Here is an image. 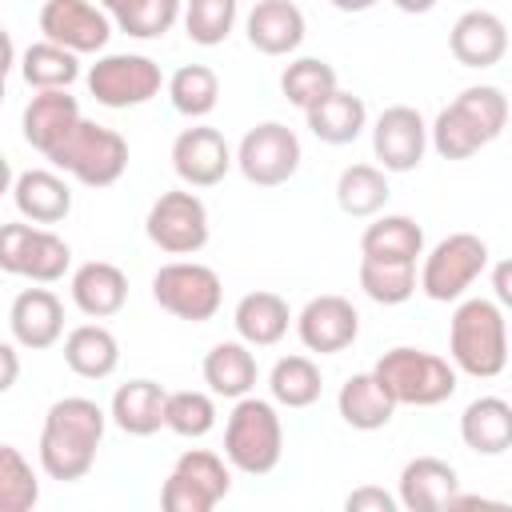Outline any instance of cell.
Listing matches in <instances>:
<instances>
[{
    "label": "cell",
    "instance_id": "1f68e13d",
    "mask_svg": "<svg viewBox=\"0 0 512 512\" xmlns=\"http://www.w3.org/2000/svg\"><path fill=\"white\" fill-rule=\"evenodd\" d=\"M388 176L380 164H348L336 180V204L344 216H376L388 204Z\"/></svg>",
    "mask_w": 512,
    "mask_h": 512
},
{
    "label": "cell",
    "instance_id": "52a82bcc",
    "mask_svg": "<svg viewBox=\"0 0 512 512\" xmlns=\"http://www.w3.org/2000/svg\"><path fill=\"white\" fill-rule=\"evenodd\" d=\"M152 300L176 316V320H192L204 324L220 312L224 304V284L216 276V268L196 264V260H172L152 276Z\"/></svg>",
    "mask_w": 512,
    "mask_h": 512
},
{
    "label": "cell",
    "instance_id": "83f0119b",
    "mask_svg": "<svg viewBox=\"0 0 512 512\" xmlns=\"http://www.w3.org/2000/svg\"><path fill=\"white\" fill-rule=\"evenodd\" d=\"M64 364L84 380H104L120 364V344L104 324H80L64 336Z\"/></svg>",
    "mask_w": 512,
    "mask_h": 512
},
{
    "label": "cell",
    "instance_id": "ee69618b",
    "mask_svg": "<svg viewBox=\"0 0 512 512\" xmlns=\"http://www.w3.org/2000/svg\"><path fill=\"white\" fill-rule=\"evenodd\" d=\"M160 504L168 508V512H212L216 504L192 484V480H184L180 472H168V480H164V488H160Z\"/></svg>",
    "mask_w": 512,
    "mask_h": 512
},
{
    "label": "cell",
    "instance_id": "277c9868",
    "mask_svg": "<svg viewBox=\"0 0 512 512\" xmlns=\"http://www.w3.org/2000/svg\"><path fill=\"white\" fill-rule=\"evenodd\" d=\"M376 384L392 396V404H412V408H436L456 392V368L424 348H388L376 368Z\"/></svg>",
    "mask_w": 512,
    "mask_h": 512
},
{
    "label": "cell",
    "instance_id": "4fadbf2b",
    "mask_svg": "<svg viewBox=\"0 0 512 512\" xmlns=\"http://www.w3.org/2000/svg\"><path fill=\"white\" fill-rule=\"evenodd\" d=\"M296 336L308 352L336 356V352L352 348V340L360 336V312L352 308V300H344L336 292L312 296L296 316Z\"/></svg>",
    "mask_w": 512,
    "mask_h": 512
},
{
    "label": "cell",
    "instance_id": "5bb4252c",
    "mask_svg": "<svg viewBox=\"0 0 512 512\" xmlns=\"http://www.w3.org/2000/svg\"><path fill=\"white\" fill-rule=\"evenodd\" d=\"M172 168L188 188H212L232 172V148L224 132L192 124L172 140Z\"/></svg>",
    "mask_w": 512,
    "mask_h": 512
},
{
    "label": "cell",
    "instance_id": "8d00e7d4",
    "mask_svg": "<svg viewBox=\"0 0 512 512\" xmlns=\"http://www.w3.org/2000/svg\"><path fill=\"white\" fill-rule=\"evenodd\" d=\"M360 288L376 304H404L416 292V264L360 256Z\"/></svg>",
    "mask_w": 512,
    "mask_h": 512
},
{
    "label": "cell",
    "instance_id": "9a60e30c",
    "mask_svg": "<svg viewBox=\"0 0 512 512\" xmlns=\"http://www.w3.org/2000/svg\"><path fill=\"white\" fill-rule=\"evenodd\" d=\"M12 340L28 352H44L64 336V304L48 288H24L8 308Z\"/></svg>",
    "mask_w": 512,
    "mask_h": 512
},
{
    "label": "cell",
    "instance_id": "ab89813d",
    "mask_svg": "<svg viewBox=\"0 0 512 512\" xmlns=\"http://www.w3.org/2000/svg\"><path fill=\"white\" fill-rule=\"evenodd\" d=\"M164 428L176 432V436H184V440L208 436L216 428V404H212V396L208 392H192V388L168 392V400H164Z\"/></svg>",
    "mask_w": 512,
    "mask_h": 512
},
{
    "label": "cell",
    "instance_id": "7dc6e473",
    "mask_svg": "<svg viewBox=\"0 0 512 512\" xmlns=\"http://www.w3.org/2000/svg\"><path fill=\"white\" fill-rule=\"evenodd\" d=\"M16 380H20V352H16V344L0 340V396H4Z\"/></svg>",
    "mask_w": 512,
    "mask_h": 512
},
{
    "label": "cell",
    "instance_id": "484cf974",
    "mask_svg": "<svg viewBox=\"0 0 512 512\" xmlns=\"http://www.w3.org/2000/svg\"><path fill=\"white\" fill-rule=\"evenodd\" d=\"M336 408H340V420L356 432H376V428H388L392 416H396V404L392 396L376 384L372 372H356L340 384V396H336Z\"/></svg>",
    "mask_w": 512,
    "mask_h": 512
},
{
    "label": "cell",
    "instance_id": "5b68a950",
    "mask_svg": "<svg viewBox=\"0 0 512 512\" xmlns=\"http://www.w3.org/2000/svg\"><path fill=\"white\" fill-rule=\"evenodd\" d=\"M48 160L72 180H80L84 188H108L128 168V140L116 128H104L80 116V124L52 148Z\"/></svg>",
    "mask_w": 512,
    "mask_h": 512
},
{
    "label": "cell",
    "instance_id": "f546056e",
    "mask_svg": "<svg viewBox=\"0 0 512 512\" xmlns=\"http://www.w3.org/2000/svg\"><path fill=\"white\" fill-rule=\"evenodd\" d=\"M428 140H432V148H436L444 160H468V156H476L484 144H492V136L484 132V124H480L460 100H452L448 108H440V116H436L432 128H428Z\"/></svg>",
    "mask_w": 512,
    "mask_h": 512
},
{
    "label": "cell",
    "instance_id": "f907efd6",
    "mask_svg": "<svg viewBox=\"0 0 512 512\" xmlns=\"http://www.w3.org/2000/svg\"><path fill=\"white\" fill-rule=\"evenodd\" d=\"M400 12H408V16H420V12H432L440 0H392Z\"/></svg>",
    "mask_w": 512,
    "mask_h": 512
},
{
    "label": "cell",
    "instance_id": "816d5d0a",
    "mask_svg": "<svg viewBox=\"0 0 512 512\" xmlns=\"http://www.w3.org/2000/svg\"><path fill=\"white\" fill-rule=\"evenodd\" d=\"M12 180H16V172H12L8 156L0 152V196H8V192H12Z\"/></svg>",
    "mask_w": 512,
    "mask_h": 512
},
{
    "label": "cell",
    "instance_id": "9c48e42d",
    "mask_svg": "<svg viewBox=\"0 0 512 512\" xmlns=\"http://www.w3.org/2000/svg\"><path fill=\"white\" fill-rule=\"evenodd\" d=\"M300 156H304L300 152V136L288 124H280V120H264V124H256V128L244 132L232 164L240 168V176L248 184H256V188H280V184H288L296 176Z\"/></svg>",
    "mask_w": 512,
    "mask_h": 512
},
{
    "label": "cell",
    "instance_id": "ac0fdd59",
    "mask_svg": "<svg viewBox=\"0 0 512 512\" xmlns=\"http://www.w3.org/2000/svg\"><path fill=\"white\" fill-rule=\"evenodd\" d=\"M460 492V476L448 460L440 456H416L400 468V496L396 504H404L408 512H440L452 504V496Z\"/></svg>",
    "mask_w": 512,
    "mask_h": 512
},
{
    "label": "cell",
    "instance_id": "ffe728a7",
    "mask_svg": "<svg viewBox=\"0 0 512 512\" xmlns=\"http://www.w3.org/2000/svg\"><path fill=\"white\" fill-rule=\"evenodd\" d=\"M12 200L16 212L32 224H60L72 212V188L64 176L48 168H28L12 180Z\"/></svg>",
    "mask_w": 512,
    "mask_h": 512
},
{
    "label": "cell",
    "instance_id": "836d02e7",
    "mask_svg": "<svg viewBox=\"0 0 512 512\" xmlns=\"http://www.w3.org/2000/svg\"><path fill=\"white\" fill-rule=\"evenodd\" d=\"M168 100H172V108L180 116L204 120L220 100V80H216V72L208 64H184L168 80Z\"/></svg>",
    "mask_w": 512,
    "mask_h": 512
},
{
    "label": "cell",
    "instance_id": "60d3db41",
    "mask_svg": "<svg viewBox=\"0 0 512 512\" xmlns=\"http://www.w3.org/2000/svg\"><path fill=\"white\" fill-rule=\"evenodd\" d=\"M40 500V484L20 448L0 444V512H28Z\"/></svg>",
    "mask_w": 512,
    "mask_h": 512
},
{
    "label": "cell",
    "instance_id": "681fc988",
    "mask_svg": "<svg viewBox=\"0 0 512 512\" xmlns=\"http://www.w3.org/2000/svg\"><path fill=\"white\" fill-rule=\"evenodd\" d=\"M492 284H496V304H500V308H504V304H512V288H508V264H496Z\"/></svg>",
    "mask_w": 512,
    "mask_h": 512
},
{
    "label": "cell",
    "instance_id": "f35d334b",
    "mask_svg": "<svg viewBox=\"0 0 512 512\" xmlns=\"http://www.w3.org/2000/svg\"><path fill=\"white\" fill-rule=\"evenodd\" d=\"M72 264V248L68 240H60L48 228H32L24 260H20V276H28L32 284H56Z\"/></svg>",
    "mask_w": 512,
    "mask_h": 512
},
{
    "label": "cell",
    "instance_id": "8992f818",
    "mask_svg": "<svg viewBox=\"0 0 512 512\" xmlns=\"http://www.w3.org/2000/svg\"><path fill=\"white\" fill-rule=\"evenodd\" d=\"M484 268H488V244L476 232H452V236H444L424 256V268H420L416 288L428 300L448 304V300H460L480 280Z\"/></svg>",
    "mask_w": 512,
    "mask_h": 512
},
{
    "label": "cell",
    "instance_id": "b9f144b4",
    "mask_svg": "<svg viewBox=\"0 0 512 512\" xmlns=\"http://www.w3.org/2000/svg\"><path fill=\"white\" fill-rule=\"evenodd\" d=\"M172 472H180L184 480H192L212 504H220L228 492H232V472L224 464V456L208 452V448H188L180 452V460L172 464Z\"/></svg>",
    "mask_w": 512,
    "mask_h": 512
},
{
    "label": "cell",
    "instance_id": "30bf717a",
    "mask_svg": "<svg viewBox=\"0 0 512 512\" xmlns=\"http://www.w3.org/2000/svg\"><path fill=\"white\" fill-rule=\"evenodd\" d=\"M144 232L168 256H196L208 244V208L188 188L160 192L144 216Z\"/></svg>",
    "mask_w": 512,
    "mask_h": 512
},
{
    "label": "cell",
    "instance_id": "2e32d148",
    "mask_svg": "<svg viewBox=\"0 0 512 512\" xmlns=\"http://www.w3.org/2000/svg\"><path fill=\"white\" fill-rule=\"evenodd\" d=\"M80 124V104L76 96H68V88H40L28 104H24V116H20V128H24V140L40 152V156H52V148Z\"/></svg>",
    "mask_w": 512,
    "mask_h": 512
},
{
    "label": "cell",
    "instance_id": "bcb514c9",
    "mask_svg": "<svg viewBox=\"0 0 512 512\" xmlns=\"http://www.w3.org/2000/svg\"><path fill=\"white\" fill-rule=\"evenodd\" d=\"M344 508H348V512H396V496H388L384 488H372V484H364V488L348 492Z\"/></svg>",
    "mask_w": 512,
    "mask_h": 512
},
{
    "label": "cell",
    "instance_id": "6da1fadb",
    "mask_svg": "<svg viewBox=\"0 0 512 512\" xmlns=\"http://www.w3.org/2000/svg\"><path fill=\"white\" fill-rule=\"evenodd\" d=\"M108 412L88 396H64L44 412L40 428V468L60 480H84L96 464V448L104 440Z\"/></svg>",
    "mask_w": 512,
    "mask_h": 512
},
{
    "label": "cell",
    "instance_id": "e0dca14e",
    "mask_svg": "<svg viewBox=\"0 0 512 512\" xmlns=\"http://www.w3.org/2000/svg\"><path fill=\"white\" fill-rule=\"evenodd\" d=\"M448 48H452V56H456L464 68H492V64H500L504 52H508V28H504V20H500L496 12L472 8V12H464V16L452 24Z\"/></svg>",
    "mask_w": 512,
    "mask_h": 512
},
{
    "label": "cell",
    "instance_id": "8fae6325",
    "mask_svg": "<svg viewBox=\"0 0 512 512\" xmlns=\"http://www.w3.org/2000/svg\"><path fill=\"white\" fill-rule=\"evenodd\" d=\"M40 32L44 40L88 56L100 52L112 36V16L104 8H96L92 0H44L40 4Z\"/></svg>",
    "mask_w": 512,
    "mask_h": 512
},
{
    "label": "cell",
    "instance_id": "d590c367",
    "mask_svg": "<svg viewBox=\"0 0 512 512\" xmlns=\"http://www.w3.org/2000/svg\"><path fill=\"white\" fill-rule=\"evenodd\" d=\"M332 88H340V84H336V68H332L328 60H320V56H300V60H292V64L280 72V92H284L288 104H296L300 112L312 108L316 100H324Z\"/></svg>",
    "mask_w": 512,
    "mask_h": 512
},
{
    "label": "cell",
    "instance_id": "c3c4849f",
    "mask_svg": "<svg viewBox=\"0 0 512 512\" xmlns=\"http://www.w3.org/2000/svg\"><path fill=\"white\" fill-rule=\"evenodd\" d=\"M12 64H16V44H12V36H8V28L0 24V80L12 72Z\"/></svg>",
    "mask_w": 512,
    "mask_h": 512
},
{
    "label": "cell",
    "instance_id": "d6986e66",
    "mask_svg": "<svg viewBox=\"0 0 512 512\" xmlns=\"http://www.w3.org/2000/svg\"><path fill=\"white\" fill-rule=\"evenodd\" d=\"M244 32H248V44L264 56H288L304 44V12L292 4V0H256L248 20H244Z\"/></svg>",
    "mask_w": 512,
    "mask_h": 512
},
{
    "label": "cell",
    "instance_id": "44dd1931",
    "mask_svg": "<svg viewBox=\"0 0 512 512\" xmlns=\"http://www.w3.org/2000/svg\"><path fill=\"white\" fill-rule=\"evenodd\" d=\"M72 304L92 320H108L128 304V276L108 260H88L72 272Z\"/></svg>",
    "mask_w": 512,
    "mask_h": 512
},
{
    "label": "cell",
    "instance_id": "f5cc1de1",
    "mask_svg": "<svg viewBox=\"0 0 512 512\" xmlns=\"http://www.w3.org/2000/svg\"><path fill=\"white\" fill-rule=\"evenodd\" d=\"M376 0H332V8H340V12H368Z\"/></svg>",
    "mask_w": 512,
    "mask_h": 512
},
{
    "label": "cell",
    "instance_id": "d4e9b609",
    "mask_svg": "<svg viewBox=\"0 0 512 512\" xmlns=\"http://www.w3.org/2000/svg\"><path fill=\"white\" fill-rule=\"evenodd\" d=\"M256 376H260V368H256V356L244 340H220L204 356V384L212 396L240 400L256 388Z\"/></svg>",
    "mask_w": 512,
    "mask_h": 512
},
{
    "label": "cell",
    "instance_id": "7bdbcfd3",
    "mask_svg": "<svg viewBox=\"0 0 512 512\" xmlns=\"http://www.w3.org/2000/svg\"><path fill=\"white\" fill-rule=\"evenodd\" d=\"M456 100L484 124V132H488L492 140L504 132V124H508V96H504L496 84H472V88H464Z\"/></svg>",
    "mask_w": 512,
    "mask_h": 512
},
{
    "label": "cell",
    "instance_id": "74e56055",
    "mask_svg": "<svg viewBox=\"0 0 512 512\" xmlns=\"http://www.w3.org/2000/svg\"><path fill=\"white\" fill-rule=\"evenodd\" d=\"M240 0H188L184 4V32L200 48H216L236 28Z\"/></svg>",
    "mask_w": 512,
    "mask_h": 512
},
{
    "label": "cell",
    "instance_id": "d6a6232c",
    "mask_svg": "<svg viewBox=\"0 0 512 512\" xmlns=\"http://www.w3.org/2000/svg\"><path fill=\"white\" fill-rule=\"evenodd\" d=\"M268 392L284 408H308L324 392V376L308 356H280L268 372Z\"/></svg>",
    "mask_w": 512,
    "mask_h": 512
},
{
    "label": "cell",
    "instance_id": "7402d4cb",
    "mask_svg": "<svg viewBox=\"0 0 512 512\" xmlns=\"http://www.w3.org/2000/svg\"><path fill=\"white\" fill-rule=\"evenodd\" d=\"M164 400L168 392L156 380H128L112 392L108 420L128 436H152L164 428Z\"/></svg>",
    "mask_w": 512,
    "mask_h": 512
},
{
    "label": "cell",
    "instance_id": "4316f807",
    "mask_svg": "<svg viewBox=\"0 0 512 512\" xmlns=\"http://www.w3.org/2000/svg\"><path fill=\"white\" fill-rule=\"evenodd\" d=\"M308 116V128L316 140L324 144H352L364 128H368V108L360 96L344 92V88H332L324 100H316L312 108H304Z\"/></svg>",
    "mask_w": 512,
    "mask_h": 512
},
{
    "label": "cell",
    "instance_id": "4dcf8cb0",
    "mask_svg": "<svg viewBox=\"0 0 512 512\" xmlns=\"http://www.w3.org/2000/svg\"><path fill=\"white\" fill-rule=\"evenodd\" d=\"M20 76L28 88H68L80 80V56L52 44V40H36L24 48L20 56Z\"/></svg>",
    "mask_w": 512,
    "mask_h": 512
},
{
    "label": "cell",
    "instance_id": "f6af8a7d",
    "mask_svg": "<svg viewBox=\"0 0 512 512\" xmlns=\"http://www.w3.org/2000/svg\"><path fill=\"white\" fill-rule=\"evenodd\" d=\"M28 236H32V224H20V220L0 224V272L20 276V260H24Z\"/></svg>",
    "mask_w": 512,
    "mask_h": 512
},
{
    "label": "cell",
    "instance_id": "db71d44e",
    "mask_svg": "<svg viewBox=\"0 0 512 512\" xmlns=\"http://www.w3.org/2000/svg\"><path fill=\"white\" fill-rule=\"evenodd\" d=\"M116 4H120V0H100V8H104V12H112Z\"/></svg>",
    "mask_w": 512,
    "mask_h": 512
},
{
    "label": "cell",
    "instance_id": "603a6c76",
    "mask_svg": "<svg viewBox=\"0 0 512 512\" xmlns=\"http://www.w3.org/2000/svg\"><path fill=\"white\" fill-rule=\"evenodd\" d=\"M460 440L476 456H504L512 444V404L500 396H476L460 412Z\"/></svg>",
    "mask_w": 512,
    "mask_h": 512
},
{
    "label": "cell",
    "instance_id": "7a4b0ae2",
    "mask_svg": "<svg viewBox=\"0 0 512 512\" xmlns=\"http://www.w3.org/2000/svg\"><path fill=\"white\" fill-rule=\"evenodd\" d=\"M448 356L452 368L476 380H492L508 364V320L496 300L472 296L460 300L448 324Z\"/></svg>",
    "mask_w": 512,
    "mask_h": 512
},
{
    "label": "cell",
    "instance_id": "7c38bea8",
    "mask_svg": "<svg viewBox=\"0 0 512 512\" xmlns=\"http://www.w3.org/2000/svg\"><path fill=\"white\" fill-rule=\"evenodd\" d=\"M372 152L384 172H412L428 152V124L412 104H392L372 124Z\"/></svg>",
    "mask_w": 512,
    "mask_h": 512
},
{
    "label": "cell",
    "instance_id": "3957f363",
    "mask_svg": "<svg viewBox=\"0 0 512 512\" xmlns=\"http://www.w3.org/2000/svg\"><path fill=\"white\" fill-rule=\"evenodd\" d=\"M284 456V424L272 400L240 396L224 424V460L244 476H268Z\"/></svg>",
    "mask_w": 512,
    "mask_h": 512
},
{
    "label": "cell",
    "instance_id": "ba28073f",
    "mask_svg": "<svg viewBox=\"0 0 512 512\" xmlns=\"http://www.w3.org/2000/svg\"><path fill=\"white\" fill-rule=\"evenodd\" d=\"M88 92L104 108H140L160 96L164 72L152 56L140 52H108L88 68Z\"/></svg>",
    "mask_w": 512,
    "mask_h": 512
},
{
    "label": "cell",
    "instance_id": "e575fe53",
    "mask_svg": "<svg viewBox=\"0 0 512 512\" xmlns=\"http://www.w3.org/2000/svg\"><path fill=\"white\" fill-rule=\"evenodd\" d=\"M184 12V0H120L108 16L132 40H160Z\"/></svg>",
    "mask_w": 512,
    "mask_h": 512
},
{
    "label": "cell",
    "instance_id": "cb8c5ba5",
    "mask_svg": "<svg viewBox=\"0 0 512 512\" xmlns=\"http://www.w3.org/2000/svg\"><path fill=\"white\" fill-rule=\"evenodd\" d=\"M232 324L248 348H272L288 336L292 312H288V300L276 292H248V296H240Z\"/></svg>",
    "mask_w": 512,
    "mask_h": 512
},
{
    "label": "cell",
    "instance_id": "f1b7e54d",
    "mask_svg": "<svg viewBox=\"0 0 512 512\" xmlns=\"http://www.w3.org/2000/svg\"><path fill=\"white\" fill-rule=\"evenodd\" d=\"M360 256L372 260H400V264H416V256H424V228L412 216H380L376 224L364 228L360 236Z\"/></svg>",
    "mask_w": 512,
    "mask_h": 512
},
{
    "label": "cell",
    "instance_id": "11a10c76",
    "mask_svg": "<svg viewBox=\"0 0 512 512\" xmlns=\"http://www.w3.org/2000/svg\"><path fill=\"white\" fill-rule=\"evenodd\" d=\"M0 104H4V80H0Z\"/></svg>",
    "mask_w": 512,
    "mask_h": 512
}]
</instances>
